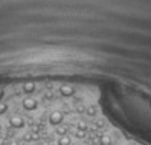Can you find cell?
<instances>
[{
    "label": "cell",
    "mask_w": 151,
    "mask_h": 145,
    "mask_svg": "<svg viewBox=\"0 0 151 145\" xmlns=\"http://www.w3.org/2000/svg\"><path fill=\"white\" fill-rule=\"evenodd\" d=\"M58 92L62 98H72L75 95V88L69 83H63L58 88Z\"/></svg>",
    "instance_id": "277c9868"
},
{
    "label": "cell",
    "mask_w": 151,
    "mask_h": 145,
    "mask_svg": "<svg viewBox=\"0 0 151 145\" xmlns=\"http://www.w3.org/2000/svg\"><path fill=\"white\" fill-rule=\"evenodd\" d=\"M63 119H65V115H63L62 111H52L49 113V116H47V122L53 128L60 125V123H63Z\"/></svg>",
    "instance_id": "3957f363"
},
{
    "label": "cell",
    "mask_w": 151,
    "mask_h": 145,
    "mask_svg": "<svg viewBox=\"0 0 151 145\" xmlns=\"http://www.w3.org/2000/svg\"><path fill=\"white\" fill-rule=\"evenodd\" d=\"M4 95H6V92H4V89H3V88H0V100H3V98H4Z\"/></svg>",
    "instance_id": "9a60e30c"
},
{
    "label": "cell",
    "mask_w": 151,
    "mask_h": 145,
    "mask_svg": "<svg viewBox=\"0 0 151 145\" xmlns=\"http://www.w3.org/2000/svg\"><path fill=\"white\" fill-rule=\"evenodd\" d=\"M7 111H9V103L0 100V116L4 115V113H7Z\"/></svg>",
    "instance_id": "8fae6325"
},
{
    "label": "cell",
    "mask_w": 151,
    "mask_h": 145,
    "mask_svg": "<svg viewBox=\"0 0 151 145\" xmlns=\"http://www.w3.org/2000/svg\"><path fill=\"white\" fill-rule=\"evenodd\" d=\"M75 136H76L78 139H82V138H85V131L76 129V131H75Z\"/></svg>",
    "instance_id": "5bb4252c"
},
{
    "label": "cell",
    "mask_w": 151,
    "mask_h": 145,
    "mask_svg": "<svg viewBox=\"0 0 151 145\" xmlns=\"http://www.w3.org/2000/svg\"><path fill=\"white\" fill-rule=\"evenodd\" d=\"M98 144L99 145H112V136L108 134H102L98 139Z\"/></svg>",
    "instance_id": "8992f818"
},
{
    "label": "cell",
    "mask_w": 151,
    "mask_h": 145,
    "mask_svg": "<svg viewBox=\"0 0 151 145\" xmlns=\"http://www.w3.org/2000/svg\"><path fill=\"white\" fill-rule=\"evenodd\" d=\"M93 125H95L96 129H104L105 126H106V121H105L104 118H95Z\"/></svg>",
    "instance_id": "30bf717a"
},
{
    "label": "cell",
    "mask_w": 151,
    "mask_h": 145,
    "mask_svg": "<svg viewBox=\"0 0 151 145\" xmlns=\"http://www.w3.org/2000/svg\"><path fill=\"white\" fill-rule=\"evenodd\" d=\"M75 111H76V113H85L86 106H85L83 103H81V102H78V103H76V106H75Z\"/></svg>",
    "instance_id": "7c38bea8"
},
{
    "label": "cell",
    "mask_w": 151,
    "mask_h": 145,
    "mask_svg": "<svg viewBox=\"0 0 151 145\" xmlns=\"http://www.w3.org/2000/svg\"><path fill=\"white\" fill-rule=\"evenodd\" d=\"M20 103H22V108L26 112H35L39 108V100L32 95H24V98L22 99Z\"/></svg>",
    "instance_id": "6da1fadb"
},
{
    "label": "cell",
    "mask_w": 151,
    "mask_h": 145,
    "mask_svg": "<svg viewBox=\"0 0 151 145\" xmlns=\"http://www.w3.org/2000/svg\"><path fill=\"white\" fill-rule=\"evenodd\" d=\"M68 126L66 125H63V123H60L58 126H55V134L56 136H63V135H68Z\"/></svg>",
    "instance_id": "52a82bcc"
},
{
    "label": "cell",
    "mask_w": 151,
    "mask_h": 145,
    "mask_svg": "<svg viewBox=\"0 0 151 145\" xmlns=\"http://www.w3.org/2000/svg\"><path fill=\"white\" fill-rule=\"evenodd\" d=\"M85 113H86L89 118H95V116L98 115V106H95V105H89V106H86Z\"/></svg>",
    "instance_id": "ba28073f"
},
{
    "label": "cell",
    "mask_w": 151,
    "mask_h": 145,
    "mask_svg": "<svg viewBox=\"0 0 151 145\" xmlns=\"http://www.w3.org/2000/svg\"><path fill=\"white\" fill-rule=\"evenodd\" d=\"M70 144H72V139H70V136H68V135L58 136V139H56V145H70Z\"/></svg>",
    "instance_id": "9c48e42d"
},
{
    "label": "cell",
    "mask_w": 151,
    "mask_h": 145,
    "mask_svg": "<svg viewBox=\"0 0 151 145\" xmlns=\"http://www.w3.org/2000/svg\"><path fill=\"white\" fill-rule=\"evenodd\" d=\"M36 90H37V86L35 82H24L22 85V92L24 95H33Z\"/></svg>",
    "instance_id": "5b68a950"
},
{
    "label": "cell",
    "mask_w": 151,
    "mask_h": 145,
    "mask_svg": "<svg viewBox=\"0 0 151 145\" xmlns=\"http://www.w3.org/2000/svg\"><path fill=\"white\" fill-rule=\"evenodd\" d=\"M76 129L86 131V129H88V125H86V122H83V121H79V122H78V125H76Z\"/></svg>",
    "instance_id": "4fadbf2b"
},
{
    "label": "cell",
    "mask_w": 151,
    "mask_h": 145,
    "mask_svg": "<svg viewBox=\"0 0 151 145\" xmlns=\"http://www.w3.org/2000/svg\"><path fill=\"white\" fill-rule=\"evenodd\" d=\"M83 145H85V144H83Z\"/></svg>",
    "instance_id": "2e32d148"
},
{
    "label": "cell",
    "mask_w": 151,
    "mask_h": 145,
    "mask_svg": "<svg viewBox=\"0 0 151 145\" xmlns=\"http://www.w3.org/2000/svg\"><path fill=\"white\" fill-rule=\"evenodd\" d=\"M7 123H9V126L12 129H23L24 126H26V121H24L23 116H20V115H12V116H9Z\"/></svg>",
    "instance_id": "7a4b0ae2"
}]
</instances>
